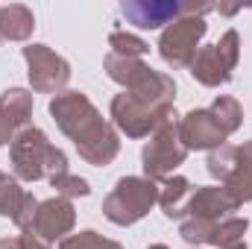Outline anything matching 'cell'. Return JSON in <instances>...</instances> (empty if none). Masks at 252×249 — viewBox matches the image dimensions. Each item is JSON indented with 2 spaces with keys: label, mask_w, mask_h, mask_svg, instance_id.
<instances>
[{
  "label": "cell",
  "mask_w": 252,
  "mask_h": 249,
  "mask_svg": "<svg viewBox=\"0 0 252 249\" xmlns=\"http://www.w3.org/2000/svg\"><path fill=\"white\" fill-rule=\"evenodd\" d=\"M50 118L73 141L79 158L91 167H109L121 153V135L109 124L97 106L82 91H62L50 100Z\"/></svg>",
  "instance_id": "cell-1"
},
{
  "label": "cell",
  "mask_w": 252,
  "mask_h": 249,
  "mask_svg": "<svg viewBox=\"0 0 252 249\" xmlns=\"http://www.w3.org/2000/svg\"><path fill=\"white\" fill-rule=\"evenodd\" d=\"M9 161L15 179L21 182H41V179L50 182L53 176L67 173V156L50 144V138L38 126H27L12 138Z\"/></svg>",
  "instance_id": "cell-2"
},
{
  "label": "cell",
  "mask_w": 252,
  "mask_h": 249,
  "mask_svg": "<svg viewBox=\"0 0 252 249\" xmlns=\"http://www.w3.org/2000/svg\"><path fill=\"white\" fill-rule=\"evenodd\" d=\"M158 202V182L147 176H124L103 199V214L115 226H135Z\"/></svg>",
  "instance_id": "cell-3"
},
{
  "label": "cell",
  "mask_w": 252,
  "mask_h": 249,
  "mask_svg": "<svg viewBox=\"0 0 252 249\" xmlns=\"http://www.w3.org/2000/svg\"><path fill=\"white\" fill-rule=\"evenodd\" d=\"M185 158H188V147L179 138V115L173 112L164 124L150 135V141L144 144V150H141V167H144L147 179L164 182V179L173 176L176 167L185 164Z\"/></svg>",
  "instance_id": "cell-4"
},
{
  "label": "cell",
  "mask_w": 252,
  "mask_h": 249,
  "mask_svg": "<svg viewBox=\"0 0 252 249\" xmlns=\"http://www.w3.org/2000/svg\"><path fill=\"white\" fill-rule=\"evenodd\" d=\"M238 62H241V35L238 30H226L217 44L199 47L196 59L190 62V76L205 88H220L232 82Z\"/></svg>",
  "instance_id": "cell-5"
},
{
  "label": "cell",
  "mask_w": 252,
  "mask_h": 249,
  "mask_svg": "<svg viewBox=\"0 0 252 249\" xmlns=\"http://www.w3.org/2000/svg\"><path fill=\"white\" fill-rule=\"evenodd\" d=\"M205 32H208L205 15L188 12V15L176 18L158 35V56L170 67H190V62L199 53V41L205 38Z\"/></svg>",
  "instance_id": "cell-6"
},
{
  "label": "cell",
  "mask_w": 252,
  "mask_h": 249,
  "mask_svg": "<svg viewBox=\"0 0 252 249\" xmlns=\"http://www.w3.org/2000/svg\"><path fill=\"white\" fill-rule=\"evenodd\" d=\"M176 109H153L141 100H135L132 94H115L109 115H112V126L118 132H124L126 138H150L158 126L164 124Z\"/></svg>",
  "instance_id": "cell-7"
},
{
  "label": "cell",
  "mask_w": 252,
  "mask_h": 249,
  "mask_svg": "<svg viewBox=\"0 0 252 249\" xmlns=\"http://www.w3.org/2000/svg\"><path fill=\"white\" fill-rule=\"evenodd\" d=\"M27 76L35 94H62L70 82V64L47 44H27L24 47Z\"/></svg>",
  "instance_id": "cell-8"
},
{
  "label": "cell",
  "mask_w": 252,
  "mask_h": 249,
  "mask_svg": "<svg viewBox=\"0 0 252 249\" xmlns=\"http://www.w3.org/2000/svg\"><path fill=\"white\" fill-rule=\"evenodd\" d=\"M211 9H214L211 3H179V0H126L121 3V15L138 30H158L188 12L205 15Z\"/></svg>",
  "instance_id": "cell-9"
},
{
  "label": "cell",
  "mask_w": 252,
  "mask_h": 249,
  "mask_svg": "<svg viewBox=\"0 0 252 249\" xmlns=\"http://www.w3.org/2000/svg\"><path fill=\"white\" fill-rule=\"evenodd\" d=\"M73 226H76L73 202L64 199V196H50V199L38 202L30 232H32L35 238H41L44 244H53V241L67 238V235L73 232Z\"/></svg>",
  "instance_id": "cell-10"
},
{
  "label": "cell",
  "mask_w": 252,
  "mask_h": 249,
  "mask_svg": "<svg viewBox=\"0 0 252 249\" xmlns=\"http://www.w3.org/2000/svg\"><path fill=\"white\" fill-rule=\"evenodd\" d=\"M179 138L188 147V153L190 150H208L211 153V150L226 144L223 129L217 126V121L211 118L208 109H193L185 118H179Z\"/></svg>",
  "instance_id": "cell-11"
},
{
  "label": "cell",
  "mask_w": 252,
  "mask_h": 249,
  "mask_svg": "<svg viewBox=\"0 0 252 249\" xmlns=\"http://www.w3.org/2000/svg\"><path fill=\"white\" fill-rule=\"evenodd\" d=\"M241 205L229 196V190L223 185H211V187H193L188 202V217L193 220H226L232 217V211H238Z\"/></svg>",
  "instance_id": "cell-12"
},
{
  "label": "cell",
  "mask_w": 252,
  "mask_h": 249,
  "mask_svg": "<svg viewBox=\"0 0 252 249\" xmlns=\"http://www.w3.org/2000/svg\"><path fill=\"white\" fill-rule=\"evenodd\" d=\"M0 118L12 126L15 132L32 126V91L27 88H6L0 94Z\"/></svg>",
  "instance_id": "cell-13"
},
{
  "label": "cell",
  "mask_w": 252,
  "mask_h": 249,
  "mask_svg": "<svg viewBox=\"0 0 252 249\" xmlns=\"http://www.w3.org/2000/svg\"><path fill=\"white\" fill-rule=\"evenodd\" d=\"M35 30V15L24 3L0 6V35L3 41H27Z\"/></svg>",
  "instance_id": "cell-14"
},
{
  "label": "cell",
  "mask_w": 252,
  "mask_h": 249,
  "mask_svg": "<svg viewBox=\"0 0 252 249\" xmlns=\"http://www.w3.org/2000/svg\"><path fill=\"white\" fill-rule=\"evenodd\" d=\"M190 193H193V185H190L185 176L164 179V185L158 187V205H161V211H164L167 220H182L185 217Z\"/></svg>",
  "instance_id": "cell-15"
},
{
  "label": "cell",
  "mask_w": 252,
  "mask_h": 249,
  "mask_svg": "<svg viewBox=\"0 0 252 249\" xmlns=\"http://www.w3.org/2000/svg\"><path fill=\"white\" fill-rule=\"evenodd\" d=\"M226 190L229 196L244 205V202H252V141H244L238 147V158H235V173L229 176L226 182Z\"/></svg>",
  "instance_id": "cell-16"
},
{
  "label": "cell",
  "mask_w": 252,
  "mask_h": 249,
  "mask_svg": "<svg viewBox=\"0 0 252 249\" xmlns=\"http://www.w3.org/2000/svg\"><path fill=\"white\" fill-rule=\"evenodd\" d=\"M150 64L144 62V59H132V56H118V53H109L106 59H103V70H106V76L112 79V82H118L121 88H132L138 79H141V73L147 70Z\"/></svg>",
  "instance_id": "cell-17"
},
{
  "label": "cell",
  "mask_w": 252,
  "mask_h": 249,
  "mask_svg": "<svg viewBox=\"0 0 252 249\" xmlns=\"http://www.w3.org/2000/svg\"><path fill=\"white\" fill-rule=\"evenodd\" d=\"M211 118L217 121V126L223 129V135L229 138V135H235L241 124H244V109H241V103L235 100V97H229V94H220L214 103H211Z\"/></svg>",
  "instance_id": "cell-18"
},
{
  "label": "cell",
  "mask_w": 252,
  "mask_h": 249,
  "mask_svg": "<svg viewBox=\"0 0 252 249\" xmlns=\"http://www.w3.org/2000/svg\"><path fill=\"white\" fill-rule=\"evenodd\" d=\"M27 193L30 190H24L15 176L0 173V217H9L15 223V217L21 214V208L27 202Z\"/></svg>",
  "instance_id": "cell-19"
},
{
  "label": "cell",
  "mask_w": 252,
  "mask_h": 249,
  "mask_svg": "<svg viewBox=\"0 0 252 249\" xmlns=\"http://www.w3.org/2000/svg\"><path fill=\"white\" fill-rule=\"evenodd\" d=\"M235 158H238V147L223 144V147H217V150L208 153V158H205V170H208L220 185H226L229 176L235 173Z\"/></svg>",
  "instance_id": "cell-20"
},
{
  "label": "cell",
  "mask_w": 252,
  "mask_h": 249,
  "mask_svg": "<svg viewBox=\"0 0 252 249\" xmlns=\"http://www.w3.org/2000/svg\"><path fill=\"white\" fill-rule=\"evenodd\" d=\"M109 53H118V56H132V59H144L150 53V44L141 38V35H132V32H124V30H115L109 35Z\"/></svg>",
  "instance_id": "cell-21"
},
{
  "label": "cell",
  "mask_w": 252,
  "mask_h": 249,
  "mask_svg": "<svg viewBox=\"0 0 252 249\" xmlns=\"http://www.w3.org/2000/svg\"><path fill=\"white\" fill-rule=\"evenodd\" d=\"M59 249H124V247L118 241H112V238H103L94 229H85V232H76V235L62 238Z\"/></svg>",
  "instance_id": "cell-22"
},
{
  "label": "cell",
  "mask_w": 252,
  "mask_h": 249,
  "mask_svg": "<svg viewBox=\"0 0 252 249\" xmlns=\"http://www.w3.org/2000/svg\"><path fill=\"white\" fill-rule=\"evenodd\" d=\"M50 187H56V196H64V199H73V196H88L91 193V185L82 179V176H73L70 170L67 173H59L50 179Z\"/></svg>",
  "instance_id": "cell-23"
},
{
  "label": "cell",
  "mask_w": 252,
  "mask_h": 249,
  "mask_svg": "<svg viewBox=\"0 0 252 249\" xmlns=\"http://www.w3.org/2000/svg\"><path fill=\"white\" fill-rule=\"evenodd\" d=\"M18 249H50V244H44V241L35 238L32 232H21V235H18Z\"/></svg>",
  "instance_id": "cell-24"
},
{
  "label": "cell",
  "mask_w": 252,
  "mask_h": 249,
  "mask_svg": "<svg viewBox=\"0 0 252 249\" xmlns=\"http://www.w3.org/2000/svg\"><path fill=\"white\" fill-rule=\"evenodd\" d=\"M15 135H18V132H15L12 126L6 124L3 118H0V147H6V144H12V138H15Z\"/></svg>",
  "instance_id": "cell-25"
},
{
  "label": "cell",
  "mask_w": 252,
  "mask_h": 249,
  "mask_svg": "<svg viewBox=\"0 0 252 249\" xmlns=\"http://www.w3.org/2000/svg\"><path fill=\"white\" fill-rule=\"evenodd\" d=\"M0 249H18V238H0Z\"/></svg>",
  "instance_id": "cell-26"
},
{
  "label": "cell",
  "mask_w": 252,
  "mask_h": 249,
  "mask_svg": "<svg viewBox=\"0 0 252 249\" xmlns=\"http://www.w3.org/2000/svg\"><path fill=\"white\" fill-rule=\"evenodd\" d=\"M220 249H247V241H235V244H229V247H220Z\"/></svg>",
  "instance_id": "cell-27"
},
{
  "label": "cell",
  "mask_w": 252,
  "mask_h": 249,
  "mask_svg": "<svg viewBox=\"0 0 252 249\" xmlns=\"http://www.w3.org/2000/svg\"><path fill=\"white\" fill-rule=\"evenodd\" d=\"M147 249H170V247H164V244H153V247H147Z\"/></svg>",
  "instance_id": "cell-28"
},
{
  "label": "cell",
  "mask_w": 252,
  "mask_h": 249,
  "mask_svg": "<svg viewBox=\"0 0 252 249\" xmlns=\"http://www.w3.org/2000/svg\"><path fill=\"white\" fill-rule=\"evenodd\" d=\"M0 41H3V35H0Z\"/></svg>",
  "instance_id": "cell-29"
}]
</instances>
